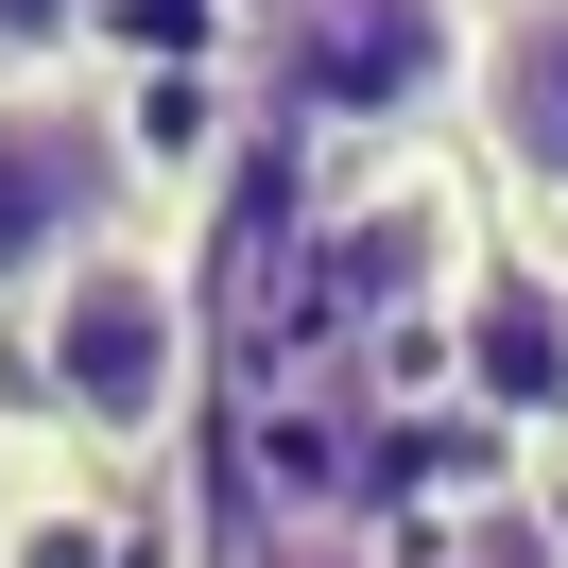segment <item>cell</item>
Returning a JSON list of instances; mask_svg holds the SVG:
<instances>
[{"instance_id":"1","label":"cell","mask_w":568,"mask_h":568,"mask_svg":"<svg viewBox=\"0 0 568 568\" xmlns=\"http://www.w3.org/2000/svg\"><path fill=\"white\" fill-rule=\"evenodd\" d=\"M465 36L483 0H242V121L311 173L396 155L465 104Z\"/></svg>"},{"instance_id":"2","label":"cell","mask_w":568,"mask_h":568,"mask_svg":"<svg viewBox=\"0 0 568 568\" xmlns=\"http://www.w3.org/2000/svg\"><path fill=\"white\" fill-rule=\"evenodd\" d=\"M18 379H36V414L70 430L87 465H155L190 430V379H207V293H190V258L155 242H104L87 276H52L36 311H18Z\"/></svg>"},{"instance_id":"3","label":"cell","mask_w":568,"mask_h":568,"mask_svg":"<svg viewBox=\"0 0 568 568\" xmlns=\"http://www.w3.org/2000/svg\"><path fill=\"white\" fill-rule=\"evenodd\" d=\"M293 276H311L327 362H362V379H379V345H414V327H465V293H483V207H465L448 139H396V155L311 173Z\"/></svg>"},{"instance_id":"4","label":"cell","mask_w":568,"mask_h":568,"mask_svg":"<svg viewBox=\"0 0 568 568\" xmlns=\"http://www.w3.org/2000/svg\"><path fill=\"white\" fill-rule=\"evenodd\" d=\"M139 190H155V139L104 70H0V311L139 242Z\"/></svg>"},{"instance_id":"5","label":"cell","mask_w":568,"mask_h":568,"mask_svg":"<svg viewBox=\"0 0 568 568\" xmlns=\"http://www.w3.org/2000/svg\"><path fill=\"white\" fill-rule=\"evenodd\" d=\"M379 379L362 362H311V379H276L242 414V448H224V499H242V551H293V568H327V551H362L379 534Z\"/></svg>"},{"instance_id":"6","label":"cell","mask_w":568,"mask_h":568,"mask_svg":"<svg viewBox=\"0 0 568 568\" xmlns=\"http://www.w3.org/2000/svg\"><path fill=\"white\" fill-rule=\"evenodd\" d=\"M465 155L534 224H568V0H483V36H465Z\"/></svg>"},{"instance_id":"7","label":"cell","mask_w":568,"mask_h":568,"mask_svg":"<svg viewBox=\"0 0 568 568\" xmlns=\"http://www.w3.org/2000/svg\"><path fill=\"white\" fill-rule=\"evenodd\" d=\"M0 568H121L104 499H0Z\"/></svg>"},{"instance_id":"8","label":"cell","mask_w":568,"mask_h":568,"mask_svg":"<svg viewBox=\"0 0 568 568\" xmlns=\"http://www.w3.org/2000/svg\"><path fill=\"white\" fill-rule=\"evenodd\" d=\"M448 568H568V534H551V499L499 483V499H465V517H448Z\"/></svg>"},{"instance_id":"9","label":"cell","mask_w":568,"mask_h":568,"mask_svg":"<svg viewBox=\"0 0 568 568\" xmlns=\"http://www.w3.org/2000/svg\"><path fill=\"white\" fill-rule=\"evenodd\" d=\"M87 18L104 0H0V70H87Z\"/></svg>"}]
</instances>
